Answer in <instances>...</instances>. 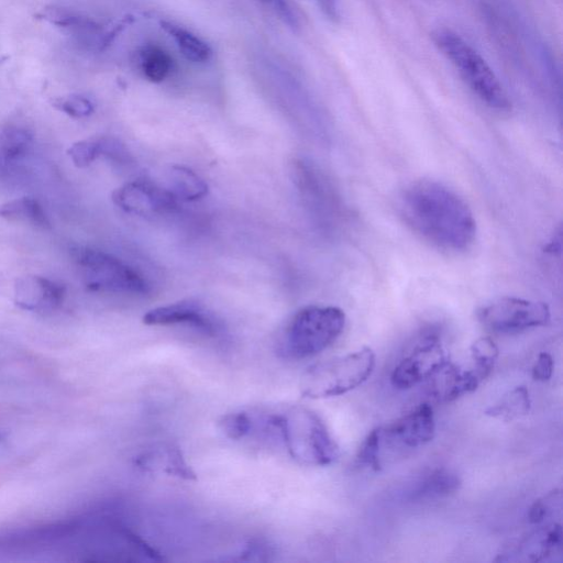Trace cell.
<instances>
[{
    "label": "cell",
    "mask_w": 563,
    "mask_h": 563,
    "mask_svg": "<svg viewBox=\"0 0 563 563\" xmlns=\"http://www.w3.org/2000/svg\"><path fill=\"white\" fill-rule=\"evenodd\" d=\"M432 396L440 401H453L474 391L483 382L474 367L466 369L448 362L433 377Z\"/></svg>",
    "instance_id": "16"
},
{
    "label": "cell",
    "mask_w": 563,
    "mask_h": 563,
    "mask_svg": "<svg viewBox=\"0 0 563 563\" xmlns=\"http://www.w3.org/2000/svg\"><path fill=\"white\" fill-rule=\"evenodd\" d=\"M553 358L547 353L542 352L539 354L533 367L532 377L538 382H547L551 378L553 373Z\"/></svg>",
    "instance_id": "33"
},
{
    "label": "cell",
    "mask_w": 563,
    "mask_h": 563,
    "mask_svg": "<svg viewBox=\"0 0 563 563\" xmlns=\"http://www.w3.org/2000/svg\"><path fill=\"white\" fill-rule=\"evenodd\" d=\"M448 362L449 354L438 329L420 332L395 365L390 382L397 389L411 388L433 377Z\"/></svg>",
    "instance_id": "8"
},
{
    "label": "cell",
    "mask_w": 563,
    "mask_h": 563,
    "mask_svg": "<svg viewBox=\"0 0 563 563\" xmlns=\"http://www.w3.org/2000/svg\"><path fill=\"white\" fill-rule=\"evenodd\" d=\"M73 255L82 271L87 287L129 294H147L150 286L137 272L115 256L102 251L79 247Z\"/></svg>",
    "instance_id": "7"
},
{
    "label": "cell",
    "mask_w": 563,
    "mask_h": 563,
    "mask_svg": "<svg viewBox=\"0 0 563 563\" xmlns=\"http://www.w3.org/2000/svg\"><path fill=\"white\" fill-rule=\"evenodd\" d=\"M274 554V549L263 539L251 540L240 553V559L244 561H267L269 555Z\"/></svg>",
    "instance_id": "32"
},
{
    "label": "cell",
    "mask_w": 563,
    "mask_h": 563,
    "mask_svg": "<svg viewBox=\"0 0 563 563\" xmlns=\"http://www.w3.org/2000/svg\"><path fill=\"white\" fill-rule=\"evenodd\" d=\"M14 302L24 310L47 312L64 300V286L37 275L20 277L14 283Z\"/></svg>",
    "instance_id": "12"
},
{
    "label": "cell",
    "mask_w": 563,
    "mask_h": 563,
    "mask_svg": "<svg viewBox=\"0 0 563 563\" xmlns=\"http://www.w3.org/2000/svg\"><path fill=\"white\" fill-rule=\"evenodd\" d=\"M32 135L25 129L18 126L5 128L0 135V150L7 159L24 155L31 144Z\"/></svg>",
    "instance_id": "25"
},
{
    "label": "cell",
    "mask_w": 563,
    "mask_h": 563,
    "mask_svg": "<svg viewBox=\"0 0 563 563\" xmlns=\"http://www.w3.org/2000/svg\"><path fill=\"white\" fill-rule=\"evenodd\" d=\"M148 325L188 324L197 330L214 335L218 325L214 320L197 303L181 301L150 310L143 317Z\"/></svg>",
    "instance_id": "13"
},
{
    "label": "cell",
    "mask_w": 563,
    "mask_h": 563,
    "mask_svg": "<svg viewBox=\"0 0 563 563\" xmlns=\"http://www.w3.org/2000/svg\"><path fill=\"white\" fill-rule=\"evenodd\" d=\"M67 154L75 166L86 167L101 155V141L98 139L75 142L67 150Z\"/></svg>",
    "instance_id": "29"
},
{
    "label": "cell",
    "mask_w": 563,
    "mask_h": 563,
    "mask_svg": "<svg viewBox=\"0 0 563 563\" xmlns=\"http://www.w3.org/2000/svg\"><path fill=\"white\" fill-rule=\"evenodd\" d=\"M54 107L73 118H85L93 112L92 102L80 95H69L57 98L53 102Z\"/></svg>",
    "instance_id": "30"
},
{
    "label": "cell",
    "mask_w": 563,
    "mask_h": 563,
    "mask_svg": "<svg viewBox=\"0 0 563 563\" xmlns=\"http://www.w3.org/2000/svg\"><path fill=\"white\" fill-rule=\"evenodd\" d=\"M375 364V353L367 346L313 364L301 376L300 393L312 399L343 395L366 382Z\"/></svg>",
    "instance_id": "6"
},
{
    "label": "cell",
    "mask_w": 563,
    "mask_h": 563,
    "mask_svg": "<svg viewBox=\"0 0 563 563\" xmlns=\"http://www.w3.org/2000/svg\"><path fill=\"white\" fill-rule=\"evenodd\" d=\"M135 464L146 472L164 473L186 481L197 477L179 446L173 443L157 444L142 452L135 459Z\"/></svg>",
    "instance_id": "14"
},
{
    "label": "cell",
    "mask_w": 563,
    "mask_h": 563,
    "mask_svg": "<svg viewBox=\"0 0 563 563\" xmlns=\"http://www.w3.org/2000/svg\"><path fill=\"white\" fill-rule=\"evenodd\" d=\"M562 494L560 489H553L543 497L537 499L528 511V520L533 525L544 523L556 510L561 508Z\"/></svg>",
    "instance_id": "28"
},
{
    "label": "cell",
    "mask_w": 563,
    "mask_h": 563,
    "mask_svg": "<svg viewBox=\"0 0 563 563\" xmlns=\"http://www.w3.org/2000/svg\"><path fill=\"white\" fill-rule=\"evenodd\" d=\"M563 543L562 527L558 522L547 523L530 533L506 555L517 556L516 560L541 562L561 554Z\"/></svg>",
    "instance_id": "15"
},
{
    "label": "cell",
    "mask_w": 563,
    "mask_h": 563,
    "mask_svg": "<svg viewBox=\"0 0 563 563\" xmlns=\"http://www.w3.org/2000/svg\"><path fill=\"white\" fill-rule=\"evenodd\" d=\"M1 438H2V434H1V432H0V440H1Z\"/></svg>",
    "instance_id": "35"
},
{
    "label": "cell",
    "mask_w": 563,
    "mask_h": 563,
    "mask_svg": "<svg viewBox=\"0 0 563 563\" xmlns=\"http://www.w3.org/2000/svg\"><path fill=\"white\" fill-rule=\"evenodd\" d=\"M531 398L526 386L520 385L507 391L497 402L485 410V415L505 422L514 421L529 413Z\"/></svg>",
    "instance_id": "20"
},
{
    "label": "cell",
    "mask_w": 563,
    "mask_h": 563,
    "mask_svg": "<svg viewBox=\"0 0 563 563\" xmlns=\"http://www.w3.org/2000/svg\"><path fill=\"white\" fill-rule=\"evenodd\" d=\"M405 222L438 247L461 252L476 236V221L468 205L453 190L433 180L410 184L401 194Z\"/></svg>",
    "instance_id": "1"
},
{
    "label": "cell",
    "mask_w": 563,
    "mask_h": 563,
    "mask_svg": "<svg viewBox=\"0 0 563 563\" xmlns=\"http://www.w3.org/2000/svg\"><path fill=\"white\" fill-rule=\"evenodd\" d=\"M220 428L231 440H242L254 429V416L247 411H234L222 417Z\"/></svg>",
    "instance_id": "27"
},
{
    "label": "cell",
    "mask_w": 563,
    "mask_h": 563,
    "mask_svg": "<svg viewBox=\"0 0 563 563\" xmlns=\"http://www.w3.org/2000/svg\"><path fill=\"white\" fill-rule=\"evenodd\" d=\"M477 319L489 331L512 334L545 325L550 309L541 301L506 296L481 307Z\"/></svg>",
    "instance_id": "9"
},
{
    "label": "cell",
    "mask_w": 563,
    "mask_h": 563,
    "mask_svg": "<svg viewBox=\"0 0 563 563\" xmlns=\"http://www.w3.org/2000/svg\"><path fill=\"white\" fill-rule=\"evenodd\" d=\"M162 29L175 41L178 49L188 60L201 64L212 56L210 46L192 32L173 22L162 21Z\"/></svg>",
    "instance_id": "19"
},
{
    "label": "cell",
    "mask_w": 563,
    "mask_h": 563,
    "mask_svg": "<svg viewBox=\"0 0 563 563\" xmlns=\"http://www.w3.org/2000/svg\"><path fill=\"white\" fill-rule=\"evenodd\" d=\"M170 191L177 199L192 201L208 192V185L195 172L184 166H174L170 170Z\"/></svg>",
    "instance_id": "23"
},
{
    "label": "cell",
    "mask_w": 563,
    "mask_h": 563,
    "mask_svg": "<svg viewBox=\"0 0 563 563\" xmlns=\"http://www.w3.org/2000/svg\"><path fill=\"white\" fill-rule=\"evenodd\" d=\"M0 217L49 229L51 222L41 203L31 197L16 198L0 206Z\"/></svg>",
    "instance_id": "21"
},
{
    "label": "cell",
    "mask_w": 563,
    "mask_h": 563,
    "mask_svg": "<svg viewBox=\"0 0 563 563\" xmlns=\"http://www.w3.org/2000/svg\"><path fill=\"white\" fill-rule=\"evenodd\" d=\"M113 202L129 213L151 214L173 211L177 198L170 190L143 180L128 183L112 194Z\"/></svg>",
    "instance_id": "10"
},
{
    "label": "cell",
    "mask_w": 563,
    "mask_h": 563,
    "mask_svg": "<svg viewBox=\"0 0 563 563\" xmlns=\"http://www.w3.org/2000/svg\"><path fill=\"white\" fill-rule=\"evenodd\" d=\"M139 59L142 73L153 82L165 80L173 70L172 56L163 47L155 44L145 45L140 52Z\"/></svg>",
    "instance_id": "22"
},
{
    "label": "cell",
    "mask_w": 563,
    "mask_h": 563,
    "mask_svg": "<svg viewBox=\"0 0 563 563\" xmlns=\"http://www.w3.org/2000/svg\"><path fill=\"white\" fill-rule=\"evenodd\" d=\"M556 244H558V249H555V250L560 251V249H561V242L559 241V242H556ZM548 249H551V251H553V250H554V243H553V242H551V243L548 245Z\"/></svg>",
    "instance_id": "34"
},
{
    "label": "cell",
    "mask_w": 563,
    "mask_h": 563,
    "mask_svg": "<svg viewBox=\"0 0 563 563\" xmlns=\"http://www.w3.org/2000/svg\"><path fill=\"white\" fill-rule=\"evenodd\" d=\"M382 428L383 441L407 449H417L429 443L435 433L432 407L420 404L393 423Z\"/></svg>",
    "instance_id": "11"
},
{
    "label": "cell",
    "mask_w": 563,
    "mask_h": 563,
    "mask_svg": "<svg viewBox=\"0 0 563 563\" xmlns=\"http://www.w3.org/2000/svg\"><path fill=\"white\" fill-rule=\"evenodd\" d=\"M62 550L92 562L161 561L159 553L112 509H91L71 519Z\"/></svg>",
    "instance_id": "2"
},
{
    "label": "cell",
    "mask_w": 563,
    "mask_h": 563,
    "mask_svg": "<svg viewBox=\"0 0 563 563\" xmlns=\"http://www.w3.org/2000/svg\"><path fill=\"white\" fill-rule=\"evenodd\" d=\"M383 439L380 427L373 429L362 442L356 461L375 472L382 468Z\"/></svg>",
    "instance_id": "26"
},
{
    "label": "cell",
    "mask_w": 563,
    "mask_h": 563,
    "mask_svg": "<svg viewBox=\"0 0 563 563\" xmlns=\"http://www.w3.org/2000/svg\"><path fill=\"white\" fill-rule=\"evenodd\" d=\"M344 325L345 313L338 307H305L287 324L277 343V353L296 361L314 356L340 336Z\"/></svg>",
    "instance_id": "5"
},
{
    "label": "cell",
    "mask_w": 563,
    "mask_h": 563,
    "mask_svg": "<svg viewBox=\"0 0 563 563\" xmlns=\"http://www.w3.org/2000/svg\"><path fill=\"white\" fill-rule=\"evenodd\" d=\"M289 27L296 30L299 26V18L288 0H261Z\"/></svg>",
    "instance_id": "31"
},
{
    "label": "cell",
    "mask_w": 563,
    "mask_h": 563,
    "mask_svg": "<svg viewBox=\"0 0 563 563\" xmlns=\"http://www.w3.org/2000/svg\"><path fill=\"white\" fill-rule=\"evenodd\" d=\"M474 369L482 380L490 375L498 358V347L490 338H479L471 345Z\"/></svg>",
    "instance_id": "24"
},
{
    "label": "cell",
    "mask_w": 563,
    "mask_h": 563,
    "mask_svg": "<svg viewBox=\"0 0 563 563\" xmlns=\"http://www.w3.org/2000/svg\"><path fill=\"white\" fill-rule=\"evenodd\" d=\"M277 437L296 461L316 466L332 464L340 449L327 426L313 411L292 407L272 412Z\"/></svg>",
    "instance_id": "3"
},
{
    "label": "cell",
    "mask_w": 563,
    "mask_h": 563,
    "mask_svg": "<svg viewBox=\"0 0 563 563\" xmlns=\"http://www.w3.org/2000/svg\"><path fill=\"white\" fill-rule=\"evenodd\" d=\"M41 16L52 24L70 31L79 42L86 45L99 47L108 42L109 33L100 24L75 12L62 8H49L45 9Z\"/></svg>",
    "instance_id": "18"
},
{
    "label": "cell",
    "mask_w": 563,
    "mask_h": 563,
    "mask_svg": "<svg viewBox=\"0 0 563 563\" xmlns=\"http://www.w3.org/2000/svg\"><path fill=\"white\" fill-rule=\"evenodd\" d=\"M432 38L437 48L483 103L497 111L510 109V100L498 77L467 41L448 29L437 30Z\"/></svg>",
    "instance_id": "4"
},
{
    "label": "cell",
    "mask_w": 563,
    "mask_h": 563,
    "mask_svg": "<svg viewBox=\"0 0 563 563\" xmlns=\"http://www.w3.org/2000/svg\"><path fill=\"white\" fill-rule=\"evenodd\" d=\"M460 487L461 478L455 472L437 467L415 482L408 490L407 498L413 504L430 503L455 494Z\"/></svg>",
    "instance_id": "17"
}]
</instances>
